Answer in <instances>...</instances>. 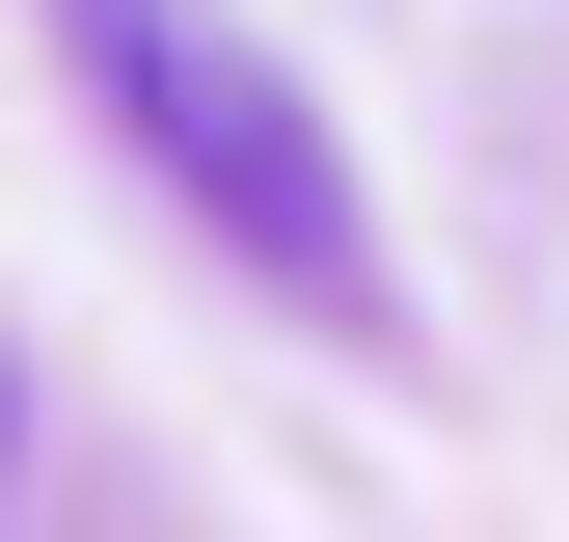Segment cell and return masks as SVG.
Segmentation results:
<instances>
[{"mask_svg":"<svg viewBox=\"0 0 569 542\" xmlns=\"http://www.w3.org/2000/svg\"><path fill=\"white\" fill-rule=\"evenodd\" d=\"M54 54L109 82V136H136V163H163V190H190V218H218L271 299H299V325H380V218H352L326 109L271 82L218 0H54Z\"/></svg>","mask_w":569,"mask_h":542,"instance_id":"6da1fadb","label":"cell"},{"mask_svg":"<svg viewBox=\"0 0 569 542\" xmlns=\"http://www.w3.org/2000/svg\"><path fill=\"white\" fill-rule=\"evenodd\" d=\"M0 461H28V380H0Z\"/></svg>","mask_w":569,"mask_h":542,"instance_id":"7a4b0ae2","label":"cell"}]
</instances>
